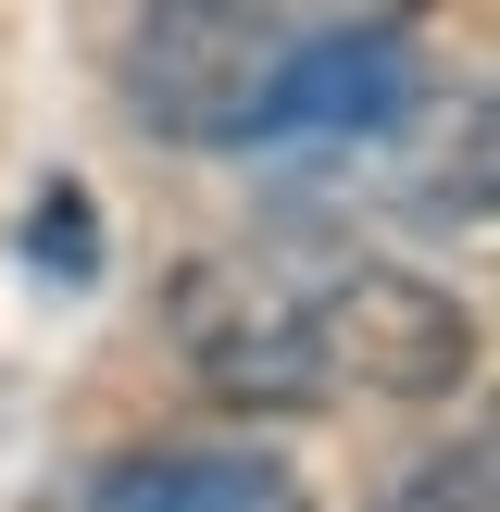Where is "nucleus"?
<instances>
[{"instance_id": "f257e3e1", "label": "nucleus", "mask_w": 500, "mask_h": 512, "mask_svg": "<svg viewBox=\"0 0 500 512\" xmlns=\"http://www.w3.org/2000/svg\"><path fill=\"white\" fill-rule=\"evenodd\" d=\"M313 238H250V250H200L163 288V338L200 375L213 413H325V350H313Z\"/></svg>"}, {"instance_id": "f03ea898", "label": "nucleus", "mask_w": 500, "mask_h": 512, "mask_svg": "<svg viewBox=\"0 0 500 512\" xmlns=\"http://www.w3.org/2000/svg\"><path fill=\"white\" fill-rule=\"evenodd\" d=\"M275 50H288L275 0H125V25H113L125 125L163 150H250Z\"/></svg>"}, {"instance_id": "7ed1b4c3", "label": "nucleus", "mask_w": 500, "mask_h": 512, "mask_svg": "<svg viewBox=\"0 0 500 512\" xmlns=\"http://www.w3.org/2000/svg\"><path fill=\"white\" fill-rule=\"evenodd\" d=\"M313 350H325V400H463L475 388V300H450L413 263H363V250H325L313 275Z\"/></svg>"}, {"instance_id": "20e7f679", "label": "nucleus", "mask_w": 500, "mask_h": 512, "mask_svg": "<svg viewBox=\"0 0 500 512\" xmlns=\"http://www.w3.org/2000/svg\"><path fill=\"white\" fill-rule=\"evenodd\" d=\"M413 113H425V63H413L400 25H300L263 75L250 150H275V138H388Z\"/></svg>"}, {"instance_id": "39448f33", "label": "nucleus", "mask_w": 500, "mask_h": 512, "mask_svg": "<svg viewBox=\"0 0 500 512\" xmlns=\"http://www.w3.org/2000/svg\"><path fill=\"white\" fill-rule=\"evenodd\" d=\"M88 512H313L275 450H125V463H100Z\"/></svg>"}, {"instance_id": "423d86ee", "label": "nucleus", "mask_w": 500, "mask_h": 512, "mask_svg": "<svg viewBox=\"0 0 500 512\" xmlns=\"http://www.w3.org/2000/svg\"><path fill=\"white\" fill-rule=\"evenodd\" d=\"M488 488H500V450L463 425V438H450V450H425V463L400 475V488L375 500V512H488Z\"/></svg>"}, {"instance_id": "0eeeda50", "label": "nucleus", "mask_w": 500, "mask_h": 512, "mask_svg": "<svg viewBox=\"0 0 500 512\" xmlns=\"http://www.w3.org/2000/svg\"><path fill=\"white\" fill-rule=\"evenodd\" d=\"M38 263L88 275V188H50V200H38Z\"/></svg>"}, {"instance_id": "6e6552de", "label": "nucleus", "mask_w": 500, "mask_h": 512, "mask_svg": "<svg viewBox=\"0 0 500 512\" xmlns=\"http://www.w3.org/2000/svg\"><path fill=\"white\" fill-rule=\"evenodd\" d=\"M275 13H313V25H400L413 0H275Z\"/></svg>"}]
</instances>
